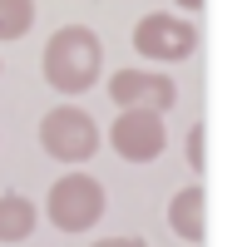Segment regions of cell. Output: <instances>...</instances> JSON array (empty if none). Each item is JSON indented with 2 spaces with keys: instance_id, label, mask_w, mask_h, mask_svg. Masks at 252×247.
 Segmentation results:
<instances>
[{
  "instance_id": "cell-1",
  "label": "cell",
  "mask_w": 252,
  "mask_h": 247,
  "mask_svg": "<svg viewBox=\"0 0 252 247\" xmlns=\"http://www.w3.org/2000/svg\"><path fill=\"white\" fill-rule=\"evenodd\" d=\"M40 69H45V84H50V89H60V94H84V89H94V79H99V69H104V45H99L94 30L64 25V30L50 35Z\"/></svg>"
},
{
  "instance_id": "cell-2",
  "label": "cell",
  "mask_w": 252,
  "mask_h": 247,
  "mask_svg": "<svg viewBox=\"0 0 252 247\" xmlns=\"http://www.w3.org/2000/svg\"><path fill=\"white\" fill-rule=\"evenodd\" d=\"M40 144H45V154L60 158V163H89V158L99 154L104 134H99V124H94L84 109L60 104V109H50V114L40 119Z\"/></svg>"
},
{
  "instance_id": "cell-3",
  "label": "cell",
  "mask_w": 252,
  "mask_h": 247,
  "mask_svg": "<svg viewBox=\"0 0 252 247\" xmlns=\"http://www.w3.org/2000/svg\"><path fill=\"white\" fill-rule=\"evenodd\" d=\"M45 213L60 232H89L104 217V183L89 178V173H64V178H55Z\"/></svg>"
},
{
  "instance_id": "cell-4",
  "label": "cell",
  "mask_w": 252,
  "mask_h": 247,
  "mask_svg": "<svg viewBox=\"0 0 252 247\" xmlns=\"http://www.w3.org/2000/svg\"><path fill=\"white\" fill-rule=\"evenodd\" d=\"M109 144H114L119 158H129V163H154L168 149L163 114H154V109H119L114 129H109Z\"/></svg>"
},
{
  "instance_id": "cell-5",
  "label": "cell",
  "mask_w": 252,
  "mask_h": 247,
  "mask_svg": "<svg viewBox=\"0 0 252 247\" xmlns=\"http://www.w3.org/2000/svg\"><path fill=\"white\" fill-rule=\"evenodd\" d=\"M134 50L144 60L178 64L198 50V30H193V20H178V15H144L134 25Z\"/></svg>"
},
{
  "instance_id": "cell-6",
  "label": "cell",
  "mask_w": 252,
  "mask_h": 247,
  "mask_svg": "<svg viewBox=\"0 0 252 247\" xmlns=\"http://www.w3.org/2000/svg\"><path fill=\"white\" fill-rule=\"evenodd\" d=\"M109 99L119 109H154V114H163V109L178 104V84L163 69H119L109 79Z\"/></svg>"
},
{
  "instance_id": "cell-7",
  "label": "cell",
  "mask_w": 252,
  "mask_h": 247,
  "mask_svg": "<svg viewBox=\"0 0 252 247\" xmlns=\"http://www.w3.org/2000/svg\"><path fill=\"white\" fill-rule=\"evenodd\" d=\"M203 208H208V193H203L198 183H188V188L173 193V203H168V227H173L183 242H203V232H208Z\"/></svg>"
},
{
  "instance_id": "cell-8",
  "label": "cell",
  "mask_w": 252,
  "mask_h": 247,
  "mask_svg": "<svg viewBox=\"0 0 252 247\" xmlns=\"http://www.w3.org/2000/svg\"><path fill=\"white\" fill-rule=\"evenodd\" d=\"M40 213L25 193H0V242H25L35 232Z\"/></svg>"
},
{
  "instance_id": "cell-9",
  "label": "cell",
  "mask_w": 252,
  "mask_h": 247,
  "mask_svg": "<svg viewBox=\"0 0 252 247\" xmlns=\"http://www.w3.org/2000/svg\"><path fill=\"white\" fill-rule=\"evenodd\" d=\"M35 25V0H0V40H20Z\"/></svg>"
},
{
  "instance_id": "cell-10",
  "label": "cell",
  "mask_w": 252,
  "mask_h": 247,
  "mask_svg": "<svg viewBox=\"0 0 252 247\" xmlns=\"http://www.w3.org/2000/svg\"><path fill=\"white\" fill-rule=\"evenodd\" d=\"M188 163H193V168H203V124L188 134Z\"/></svg>"
},
{
  "instance_id": "cell-11",
  "label": "cell",
  "mask_w": 252,
  "mask_h": 247,
  "mask_svg": "<svg viewBox=\"0 0 252 247\" xmlns=\"http://www.w3.org/2000/svg\"><path fill=\"white\" fill-rule=\"evenodd\" d=\"M94 247H149L144 237H104V242H94Z\"/></svg>"
},
{
  "instance_id": "cell-12",
  "label": "cell",
  "mask_w": 252,
  "mask_h": 247,
  "mask_svg": "<svg viewBox=\"0 0 252 247\" xmlns=\"http://www.w3.org/2000/svg\"><path fill=\"white\" fill-rule=\"evenodd\" d=\"M173 5H183V10H203V0H173Z\"/></svg>"
}]
</instances>
